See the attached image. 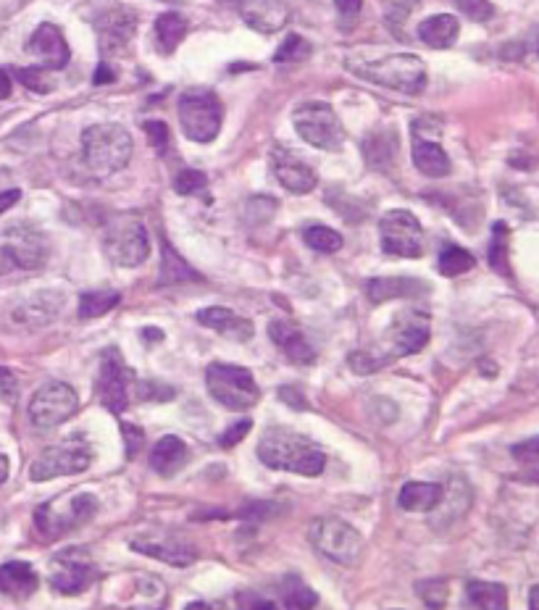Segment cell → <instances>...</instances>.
Listing matches in <instances>:
<instances>
[{
    "label": "cell",
    "instance_id": "6da1fadb",
    "mask_svg": "<svg viewBox=\"0 0 539 610\" xmlns=\"http://www.w3.org/2000/svg\"><path fill=\"white\" fill-rule=\"evenodd\" d=\"M258 461L271 471L319 476L327 466V455L311 437H303L284 426H271L258 440Z\"/></svg>",
    "mask_w": 539,
    "mask_h": 610
},
{
    "label": "cell",
    "instance_id": "7a4b0ae2",
    "mask_svg": "<svg viewBox=\"0 0 539 610\" xmlns=\"http://www.w3.org/2000/svg\"><path fill=\"white\" fill-rule=\"evenodd\" d=\"M348 69L366 82L382 85L403 95H419L426 87V66L411 53H390L374 61H348Z\"/></svg>",
    "mask_w": 539,
    "mask_h": 610
},
{
    "label": "cell",
    "instance_id": "3957f363",
    "mask_svg": "<svg viewBox=\"0 0 539 610\" xmlns=\"http://www.w3.org/2000/svg\"><path fill=\"white\" fill-rule=\"evenodd\" d=\"M132 137L121 124H93L82 135V156L98 177H111L132 158Z\"/></svg>",
    "mask_w": 539,
    "mask_h": 610
},
{
    "label": "cell",
    "instance_id": "277c9868",
    "mask_svg": "<svg viewBox=\"0 0 539 610\" xmlns=\"http://www.w3.org/2000/svg\"><path fill=\"white\" fill-rule=\"evenodd\" d=\"M211 398L229 411H250L261 400V387L248 369L235 363H211L206 369Z\"/></svg>",
    "mask_w": 539,
    "mask_h": 610
},
{
    "label": "cell",
    "instance_id": "5b68a950",
    "mask_svg": "<svg viewBox=\"0 0 539 610\" xmlns=\"http://www.w3.org/2000/svg\"><path fill=\"white\" fill-rule=\"evenodd\" d=\"M308 540L327 561L337 566H355L363 555V537L348 521L337 516L316 518L308 529Z\"/></svg>",
    "mask_w": 539,
    "mask_h": 610
},
{
    "label": "cell",
    "instance_id": "8992f818",
    "mask_svg": "<svg viewBox=\"0 0 539 610\" xmlns=\"http://www.w3.org/2000/svg\"><path fill=\"white\" fill-rule=\"evenodd\" d=\"M103 253L121 269H135L150 256L148 229L137 216H119L103 235Z\"/></svg>",
    "mask_w": 539,
    "mask_h": 610
},
{
    "label": "cell",
    "instance_id": "52a82bcc",
    "mask_svg": "<svg viewBox=\"0 0 539 610\" xmlns=\"http://www.w3.org/2000/svg\"><path fill=\"white\" fill-rule=\"evenodd\" d=\"M221 100L211 90H187L179 98V124L187 140L211 142L221 132Z\"/></svg>",
    "mask_w": 539,
    "mask_h": 610
},
{
    "label": "cell",
    "instance_id": "ba28073f",
    "mask_svg": "<svg viewBox=\"0 0 539 610\" xmlns=\"http://www.w3.org/2000/svg\"><path fill=\"white\" fill-rule=\"evenodd\" d=\"M95 511H98L95 495L77 492L64 500H50V503L40 505L35 511V526L45 540H53L58 534H66L77 529L79 524H85L87 518L95 516Z\"/></svg>",
    "mask_w": 539,
    "mask_h": 610
},
{
    "label": "cell",
    "instance_id": "9c48e42d",
    "mask_svg": "<svg viewBox=\"0 0 539 610\" xmlns=\"http://www.w3.org/2000/svg\"><path fill=\"white\" fill-rule=\"evenodd\" d=\"M292 124H295V132L313 148L340 150L345 142L340 116L329 103H303L292 114Z\"/></svg>",
    "mask_w": 539,
    "mask_h": 610
},
{
    "label": "cell",
    "instance_id": "30bf717a",
    "mask_svg": "<svg viewBox=\"0 0 539 610\" xmlns=\"http://www.w3.org/2000/svg\"><path fill=\"white\" fill-rule=\"evenodd\" d=\"M132 384H135V371L129 369L124 355L116 348L103 350L98 379H95V392H98L100 403L106 405L111 413H124L129 408Z\"/></svg>",
    "mask_w": 539,
    "mask_h": 610
},
{
    "label": "cell",
    "instance_id": "8fae6325",
    "mask_svg": "<svg viewBox=\"0 0 539 610\" xmlns=\"http://www.w3.org/2000/svg\"><path fill=\"white\" fill-rule=\"evenodd\" d=\"M90 463H93L90 445L82 440H69L61 442V445L45 447L32 463L29 476H32V482H50L56 476L82 474V471L90 469Z\"/></svg>",
    "mask_w": 539,
    "mask_h": 610
},
{
    "label": "cell",
    "instance_id": "7c38bea8",
    "mask_svg": "<svg viewBox=\"0 0 539 610\" xmlns=\"http://www.w3.org/2000/svg\"><path fill=\"white\" fill-rule=\"evenodd\" d=\"M79 411L77 390L66 382H48L35 392L29 403V421L37 429H56Z\"/></svg>",
    "mask_w": 539,
    "mask_h": 610
},
{
    "label": "cell",
    "instance_id": "4fadbf2b",
    "mask_svg": "<svg viewBox=\"0 0 539 610\" xmlns=\"http://www.w3.org/2000/svg\"><path fill=\"white\" fill-rule=\"evenodd\" d=\"M379 237L387 256L419 258L424 253V229L411 211H387L379 221Z\"/></svg>",
    "mask_w": 539,
    "mask_h": 610
},
{
    "label": "cell",
    "instance_id": "5bb4252c",
    "mask_svg": "<svg viewBox=\"0 0 539 610\" xmlns=\"http://www.w3.org/2000/svg\"><path fill=\"white\" fill-rule=\"evenodd\" d=\"M432 337V321L424 311H403L395 316L387 334L382 340V350H387V358H405L424 350V345Z\"/></svg>",
    "mask_w": 539,
    "mask_h": 610
},
{
    "label": "cell",
    "instance_id": "9a60e30c",
    "mask_svg": "<svg viewBox=\"0 0 539 610\" xmlns=\"http://www.w3.org/2000/svg\"><path fill=\"white\" fill-rule=\"evenodd\" d=\"M95 576H98L95 563L87 558L85 550H77V547L58 553L56 558H53V563H50V584H53V589L61 592V595H79V592H85V589L95 582Z\"/></svg>",
    "mask_w": 539,
    "mask_h": 610
},
{
    "label": "cell",
    "instance_id": "2e32d148",
    "mask_svg": "<svg viewBox=\"0 0 539 610\" xmlns=\"http://www.w3.org/2000/svg\"><path fill=\"white\" fill-rule=\"evenodd\" d=\"M271 171H274V177L279 179V185H282L284 190H290L292 195H305V192H311L313 187H316V182H319L313 166L305 164L295 150H287L282 148V145L271 150Z\"/></svg>",
    "mask_w": 539,
    "mask_h": 610
},
{
    "label": "cell",
    "instance_id": "e0dca14e",
    "mask_svg": "<svg viewBox=\"0 0 539 610\" xmlns=\"http://www.w3.org/2000/svg\"><path fill=\"white\" fill-rule=\"evenodd\" d=\"M27 53L37 58V66H43V69L50 71L64 69L71 58L64 32H61L56 24H40V27L35 29V35L29 37Z\"/></svg>",
    "mask_w": 539,
    "mask_h": 610
},
{
    "label": "cell",
    "instance_id": "ac0fdd59",
    "mask_svg": "<svg viewBox=\"0 0 539 610\" xmlns=\"http://www.w3.org/2000/svg\"><path fill=\"white\" fill-rule=\"evenodd\" d=\"M137 29V16L129 8H111L106 14H100L98 19V37H100V50L106 56H114L127 50L132 43Z\"/></svg>",
    "mask_w": 539,
    "mask_h": 610
},
{
    "label": "cell",
    "instance_id": "d6986e66",
    "mask_svg": "<svg viewBox=\"0 0 539 610\" xmlns=\"http://www.w3.org/2000/svg\"><path fill=\"white\" fill-rule=\"evenodd\" d=\"M237 11L242 22L263 35H274L290 22V8L284 0H237Z\"/></svg>",
    "mask_w": 539,
    "mask_h": 610
},
{
    "label": "cell",
    "instance_id": "ffe728a7",
    "mask_svg": "<svg viewBox=\"0 0 539 610\" xmlns=\"http://www.w3.org/2000/svg\"><path fill=\"white\" fill-rule=\"evenodd\" d=\"M269 337L274 340L282 355L295 366H311L316 363V348L313 342L305 337L303 329L292 321H274L269 327Z\"/></svg>",
    "mask_w": 539,
    "mask_h": 610
},
{
    "label": "cell",
    "instance_id": "44dd1931",
    "mask_svg": "<svg viewBox=\"0 0 539 610\" xmlns=\"http://www.w3.org/2000/svg\"><path fill=\"white\" fill-rule=\"evenodd\" d=\"M8 248L14 253L19 269H37L43 266L45 256H48V242L37 232L35 227H11L8 229Z\"/></svg>",
    "mask_w": 539,
    "mask_h": 610
},
{
    "label": "cell",
    "instance_id": "7402d4cb",
    "mask_svg": "<svg viewBox=\"0 0 539 610\" xmlns=\"http://www.w3.org/2000/svg\"><path fill=\"white\" fill-rule=\"evenodd\" d=\"M40 587V576L29 563L8 561L0 566V595L11 597V600H27Z\"/></svg>",
    "mask_w": 539,
    "mask_h": 610
},
{
    "label": "cell",
    "instance_id": "603a6c76",
    "mask_svg": "<svg viewBox=\"0 0 539 610\" xmlns=\"http://www.w3.org/2000/svg\"><path fill=\"white\" fill-rule=\"evenodd\" d=\"M61 305H64L61 292H37L16 308L14 321L27 324V327H45L61 313Z\"/></svg>",
    "mask_w": 539,
    "mask_h": 610
},
{
    "label": "cell",
    "instance_id": "cb8c5ba5",
    "mask_svg": "<svg viewBox=\"0 0 539 610\" xmlns=\"http://www.w3.org/2000/svg\"><path fill=\"white\" fill-rule=\"evenodd\" d=\"M132 547L137 553H145L150 558L171 563V566H190L195 561V550L177 537H145V540L132 542Z\"/></svg>",
    "mask_w": 539,
    "mask_h": 610
},
{
    "label": "cell",
    "instance_id": "d4e9b609",
    "mask_svg": "<svg viewBox=\"0 0 539 610\" xmlns=\"http://www.w3.org/2000/svg\"><path fill=\"white\" fill-rule=\"evenodd\" d=\"M198 321L203 327L213 329V332L224 334L229 340H250L253 337V324L248 319L237 316L235 311L229 308H221V305H213V308H206V311L198 313Z\"/></svg>",
    "mask_w": 539,
    "mask_h": 610
},
{
    "label": "cell",
    "instance_id": "484cf974",
    "mask_svg": "<svg viewBox=\"0 0 539 610\" xmlns=\"http://www.w3.org/2000/svg\"><path fill=\"white\" fill-rule=\"evenodd\" d=\"M187 458H190V450L179 437L174 434H166L156 442L153 453H150V469L161 476H174L185 469Z\"/></svg>",
    "mask_w": 539,
    "mask_h": 610
},
{
    "label": "cell",
    "instance_id": "4316f807",
    "mask_svg": "<svg viewBox=\"0 0 539 610\" xmlns=\"http://www.w3.org/2000/svg\"><path fill=\"white\" fill-rule=\"evenodd\" d=\"M445 487L434 482H408L400 490L398 505L408 513H432L442 503Z\"/></svg>",
    "mask_w": 539,
    "mask_h": 610
},
{
    "label": "cell",
    "instance_id": "83f0119b",
    "mask_svg": "<svg viewBox=\"0 0 539 610\" xmlns=\"http://www.w3.org/2000/svg\"><path fill=\"white\" fill-rule=\"evenodd\" d=\"M413 166H416L421 174L434 179L447 177L450 169H453V164H450V158H447V153L442 150V145L426 140V137H416V140H413Z\"/></svg>",
    "mask_w": 539,
    "mask_h": 610
},
{
    "label": "cell",
    "instance_id": "f1b7e54d",
    "mask_svg": "<svg viewBox=\"0 0 539 610\" xmlns=\"http://www.w3.org/2000/svg\"><path fill=\"white\" fill-rule=\"evenodd\" d=\"M458 32H461V24L450 14L429 16L426 22L419 24L421 43L429 48H450L458 40Z\"/></svg>",
    "mask_w": 539,
    "mask_h": 610
},
{
    "label": "cell",
    "instance_id": "f546056e",
    "mask_svg": "<svg viewBox=\"0 0 539 610\" xmlns=\"http://www.w3.org/2000/svg\"><path fill=\"white\" fill-rule=\"evenodd\" d=\"M187 282H203L198 271L192 269L185 258L179 256L177 250L171 248V242H161V284L171 287V284H187Z\"/></svg>",
    "mask_w": 539,
    "mask_h": 610
},
{
    "label": "cell",
    "instance_id": "4dcf8cb0",
    "mask_svg": "<svg viewBox=\"0 0 539 610\" xmlns=\"http://www.w3.org/2000/svg\"><path fill=\"white\" fill-rule=\"evenodd\" d=\"M366 292H369V298L374 300V303H387V300L392 298H413V295H421V292H426V284L419 282V279L405 277L371 279Z\"/></svg>",
    "mask_w": 539,
    "mask_h": 610
},
{
    "label": "cell",
    "instance_id": "1f68e13d",
    "mask_svg": "<svg viewBox=\"0 0 539 610\" xmlns=\"http://www.w3.org/2000/svg\"><path fill=\"white\" fill-rule=\"evenodd\" d=\"M363 156L374 169H387L392 164V158L398 156V132L382 129V132H374V135L366 137Z\"/></svg>",
    "mask_w": 539,
    "mask_h": 610
},
{
    "label": "cell",
    "instance_id": "d6a6232c",
    "mask_svg": "<svg viewBox=\"0 0 539 610\" xmlns=\"http://www.w3.org/2000/svg\"><path fill=\"white\" fill-rule=\"evenodd\" d=\"M466 605L482 610L508 608V589L497 582H469L466 584Z\"/></svg>",
    "mask_w": 539,
    "mask_h": 610
},
{
    "label": "cell",
    "instance_id": "836d02e7",
    "mask_svg": "<svg viewBox=\"0 0 539 610\" xmlns=\"http://www.w3.org/2000/svg\"><path fill=\"white\" fill-rule=\"evenodd\" d=\"M185 35H187V22H185V16H179L177 11L161 14L156 19L158 50H161V53H166V56L179 48V43L185 40Z\"/></svg>",
    "mask_w": 539,
    "mask_h": 610
},
{
    "label": "cell",
    "instance_id": "e575fe53",
    "mask_svg": "<svg viewBox=\"0 0 539 610\" xmlns=\"http://www.w3.org/2000/svg\"><path fill=\"white\" fill-rule=\"evenodd\" d=\"M279 597H282L284 608L290 610H305L319 603V595H316L311 587H305L300 576H287V579L279 584Z\"/></svg>",
    "mask_w": 539,
    "mask_h": 610
},
{
    "label": "cell",
    "instance_id": "d590c367",
    "mask_svg": "<svg viewBox=\"0 0 539 610\" xmlns=\"http://www.w3.org/2000/svg\"><path fill=\"white\" fill-rule=\"evenodd\" d=\"M121 303V295L116 290H93L85 292L79 298V319H98L106 316L108 311H114L116 305Z\"/></svg>",
    "mask_w": 539,
    "mask_h": 610
},
{
    "label": "cell",
    "instance_id": "8d00e7d4",
    "mask_svg": "<svg viewBox=\"0 0 539 610\" xmlns=\"http://www.w3.org/2000/svg\"><path fill=\"white\" fill-rule=\"evenodd\" d=\"M474 256L469 250L458 248V245H445L440 253V261H437V269H440L442 277H461L466 271L474 269Z\"/></svg>",
    "mask_w": 539,
    "mask_h": 610
},
{
    "label": "cell",
    "instance_id": "74e56055",
    "mask_svg": "<svg viewBox=\"0 0 539 610\" xmlns=\"http://www.w3.org/2000/svg\"><path fill=\"white\" fill-rule=\"evenodd\" d=\"M508 240H511L508 227H505V224H495V227H492V242L487 256H490L492 269H495L497 274H503V277L511 274V269H508Z\"/></svg>",
    "mask_w": 539,
    "mask_h": 610
},
{
    "label": "cell",
    "instance_id": "f35d334b",
    "mask_svg": "<svg viewBox=\"0 0 539 610\" xmlns=\"http://www.w3.org/2000/svg\"><path fill=\"white\" fill-rule=\"evenodd\" d=\"M308 248L319 250V253H337L342 248V235L329 227H308L303 232Z\"/></svg>",
    "mask_w": 539,
    "mask_h": 610
},
{
    "label": "cell",
    "instance_id": "ab89813d",
    "mask_svg": "<svg viewBox=\"0 0 539 610\" xmlns=\"http://www.w3.org/2000/svg\"><path fill=\"white\" fill-rule=\"evenodd\" d=\"M308 56H311V45L305 43L300 35H290L279 45L274 61L277 64H298V61H305Z\"/></svg>",
    "mask_w": 539,
    "mask_h": 610
},
{
    "label": "cell",
    "instance_id": "60d3db41",
    "mask_svg": "<svg viewBox=\"0 0 539 610\" xmlns=\"http://www.w3.org/2000/svg\"><path fill=\"white\" fill-rule=\"evenodd\" d=\"M416 595H419L429 608H442L447 595H450V587H447L445 579H424V582L416 584Z\"/></svg>",
    "mask_w": 539,
    "mask_h": 610
},
{
    "label": "cell",
    "instance_id": "b9f144b4",
    "mask_svg": "<svg viewBox=\"0 0 539 610\" xmlns=\"http://www.w3.org/2000/svg\"><path fill=\"white\" fill-rule=\"evenodd\" d=\"M48 71L50 69H43V66L19 69L16 71V79H19L24 87H29L32 93H50V90H53V79L48 77Z\"/></svg>",
    "mask_w": 539,
    "mask_h": 610
},
{
    "label": "cell",
    "instance_id": "7bdbcfd3",
    "mask_svg": "<svg viewBox=\"0 0 539 610\" xmlns=\"http://www.w3.org/2000/svg\"><path fill=\"white\" fill-rule=\"evenodd\" d=\"M206 187H208L206 174L198 169L179 171L177 179H174V190H177L179 195H198V192H203Z\"/></svg>",
    "mask_w": 539,
    "mask_h": 610
},
{
    "label": "cell",
    "instance_id": "ee69618b",
    "mask_svg": "<svg viewBox=\"0 0 539 610\" xmlns=\"http://www.w3.org/2000/svg\"><path fill=\"white\" fill-rule=\"evenodd\" d=\"M455 6L461 14H466L471 22H490L495 16V6L490 0H455Z\"/></svg>",
    "mask_w": 539,
    "mask_h": 610
},
{
    "label": "cell",
    "instance_id": "f6af8a7d",
    "mask_svg": "<svg viewBox=\"0 0 539 610\" xmlns=\"http://www.w3.org/2000/svg\"><path fill=\"white\" fill-rule=\"evenodd\" d=\"M348 363L353 366V371H358V374H371V371H379L390 361H387L384 355L371 353V350H358V353L350 355Z\"/></svg>",
    "mask_w": 539,
    "mask_h": 610
},
{
    "label": "cell",
    "instance_id": "bcb514c9",
    "mask_svg": "<svg viewBox=\"0 0 539 610\" xmlns=\"http://www.w3.org/2000/svg\"><path fill=\"white\" fill-rule=\"evenodd\" d=\"M142 129H145L150 145H153L158 153H166V148H169V127H166L164 121H145Z\"/></svg>",
    "mask_w": 539,
    "mask_h": 610
},
{
    "label": "cell",
    "instance_id": "7dc6e473",
    "mask_svg": "<svg viewBox=\"0 0 539 610\" xmlns=\"http://www.w3.org/2000/svg\"><path fill=\"white\" fill-rule=\"evenodd\" d=\"M0 398L11 405H14L16 398H19V382H16V376L11 374L6 366H0Z\"/></svg>",
    "mask_w": 539,
    "mask_h": 610
},
{
    "label": "cell",
    "instance_id": "c3c4849f",
    "mask_svg": "<svg viewBox=\"0 0 539 610\" xmlns=\"http://www.w3.org/2000/svg\"><path fill=\"white\" fill-rule=\"evenodd\" d=\"M250 426H253V421H250V419L237 421L235 426H229L227 434H221V437H219V445H221V447H227V450H229V447H235L237 442H240L242 437H245V434L250 432Z\"/></svg>",
    "mask_w": 539,
    "mask_h": 610
},
{
    "label": "cell",
    "instance_id": "681fc988",
    "mask_svg": "<svg viewBox=\"0 0 539 610\" xmlns=\"http://www.w3.org/2000/svg\"><path fill=\"white\" fill-rule=\"evenodd\" d=\"M140 398L142 400H171V398H174V390H171V387H164V384L142 382L140 384Z\"/></svg>",
    "mask_w": 539,
    "mask_h": 610
},
{
    "label": "cell",
    "instance_id": "f907efd6",
    "mask_svg": "<svg viewBox=\"0 0 539 610\" xmlns=\"http://www.w3.org/2000/svg\"><path fill=\"white\" fill-rule=\"evenodd\" d=\"M121 434H124V440H127V455L129 458H135V455L140 453L145 434H142V429H137V426L132 424H121Z\"/></svg>",
    "mask_w": 539,
    "mask_h": 610
},
{
    "label": "cell",
    "instance_id": "816d5d0a",
    "mask_svg": "<svg viewBox=\"0 0 539 610\" xmlns=\"http://www.w3.org/2000/svg\"><path fill=\"white\" fill-rule=\"evenodd\" d=\"M513 455H516L521 463H537L539 461V437L534 440H526L521 445L513 447Z\"/></svg>",
    "mask_w": 539,
    "mask_h": 610
},
{
    "label": "cell",
    "instance_id": "f5cc1de1",
    "mask_svg": "<svg viewBox=\"0 0 539 610\" xmlns=\"http://www.w3.org/2000/svg\"><path fill=\"white\" fill-rule=\"evenodd\" d=\"M416 6H419V0H398V3H395V8H392L390 19H387V22H390V27L392 29L400 27V24H403V19H408V14H411Z\"/></svg>",
    "mask_w": 539,
    "mask_h": 610
},
{
    "label": "cell",
    "instance_id": "db71d44e",
    "mask_svg": "<svg viewBox=\"0 0 539 610\" xmlns=\"http://www.w3.org/2000/svg\"><path fill=\"white\" fill-rule=\"evenodd\" d=\"M334 6H337L342 19H355V16L361 14L363 0H334Z\"/></svg>",
    "mask_w": 539,
    "mask_h": 610
},
{
    "label": "cell",
    "instance_id": "11a10c76",
    "mask_svg": "<svg viewBox=\"0 0 539 610\" xmlns=\"http://www.w3.org/2000/svg\"><path fill=\"white\" fill-rule=\"evenodd\" d=\"M14 269H19V263H16L11 248L3 245V248H0V277H6V274H11Z\"/></svg>",
    "mask_w": 539,
    "mask_h": 610
},
{
    "label": "cell",
    "instance_id": "9f6ffc18",
    "mask_svg": "<svg viewBox=\"0 0 539 610\" xmlns=\"http://www.w3.org/2000/svg\"><path fill=\"white\" fill-rule=\"evenodd\" d=\"M240 597V608H274V603H271V600H263V597H258V595H253V592H248V595H237Z\"/></svg>",
    "mask_w": 539,
    "mask_h": 610
},
{
    "label": "cell",
    "instance_id": "6f0895ef",
    "mask_svg": "<svg viewBox=\"0 0 539 610\" xmlns=\"http://www.w3.org/2000/svg\"><path fill=\"white\" fill-rule=\"evenodd\" d=\"M19 198H22V192L19 190L0 192V213H6L8 208H14L16 203H19Z\"/></svg>",
    "mask_w": 539,
    "mask_h": 610
},
{
    "label": "cell",
    "instance_id": "680465c9",
    "mask_svg": "<svg viewBox=\"0 0 539 610\" xmlns=\"http://www.w3.org/2000/svg\"><path fill=\"white\" fill-rule=\"evenodd\" d=\"M279 395H282V400H287V403H292V405H295V408H300V411H303V408H305V400L300 398L298 390H295V387H282V390H279Z\"/></svg>",
    "mask_w": 539,
    "mask_h": 610
},
{
    "label": "cell",
    "instance_id": "91938a15",
    "mask_svg": "<svg viewBox=\"0 0 539 610\" xmlns=\"http://www.w3.org/2000/svg\"><path fill=\"white\" fill-rule=\"evenodd\" d=\"M95 85H106V82H114V71L108 69L106 64H100L98 71H95Z\"/></svg>",
    "mask_w": 539,
    "mask_h": 610
},
{
    "label": "cell",
    "instance_id": "94428289",
    "mask_svg": "<svg viewBox=\"0 0 539 610\" xmlns=\"http://www.w3.org/2000/svg\"><path fill=\"white\" fill-rule=\"evenodd\" d=\"M8 95H11V77H8V71L0 69V100H6Z\"/></svg>",
    "mask_w": 539,
    "mask_h": 610
},
{
    "label": "cell",
    "instance_id": "6125c7cd",
    "mask_svg": "<svg viewBox=\"0 0 539 610\" xmlns=\"http://www.w3.org/2000/svg\"><path fill=\"white\" fill-rule=\"evenodd\" d=\"M8 479V458L6 455H0V484Z\"/></svg>",
    "mask_w": 539,
    "mask_h": 610
},
{
    "label": "cell",
    "instance_id": "be15d7a7",
    "mask_svg": "<svg viewBox=\"0 0 539 610\" xmlns=\"http://www.w3.org/2000/svg\"><path fill=\"white\" fill-rule=\"evenodd\" d=\"M529 608L539 610V587H532V592H529Z\"/></svg>",
    "mask_w": 539,
    "mask_h": 610
}]
</instances>
